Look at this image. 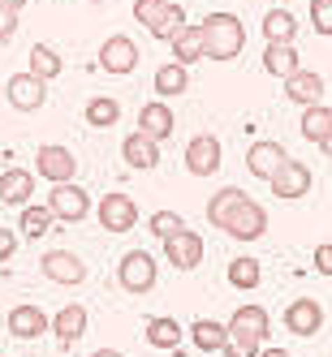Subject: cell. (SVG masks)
<instances>
[{"mask_svg":"<svg viewBox=\"0 0 332 357\" xmlns=\"http://www.w3.org/2000/svg\"><path fill=\"white\" fill-rule=\"evenodd\" d=\"M242 43H246V31L233 13H212L203 22V47H208L212 61H233L242 52Z\"/></svg>","mask_w":332,"mask_h":357,"instance_id":"6da1fadb","label":"cell"},{"mask_svg":"<svg viewBox=\"0 0 332 357\" xmlns=\"http://www.w3.org/2000/svg\"><path fill=\"white\" fill-rule=\"evenodd\" d=\"M117 280H121V289L134 293V297L151 293L156 289V259H151L147 250H130L121 259V267H117Z\"/></svg>","mask_w":332,"mask_h":357,"instance_id":"7a4b0ae2","label":"cell"},{"mask_svg":"<svg viewBox=\"0 0 332 357\" xmlns=\"http://www.w3.org/2000/svg\"><path fill=\"white\" fill-rule=\"evenodd\" d=\"M39 267H43V275L52 280V284H82L87 280V263L78 254H69V250H48L39 259Z\"/></svg>","mask_w":332,"mask_h":357,"instance_id":"3957f363","label":"cell"},{"mask_svg":"<svg viewBox=\"0 0 332 357\" xmlns=\"http://www.w3.org/2000/svg\"><path fill=\"white\" fill-rule=\"evenodd\" d=\"M48 207H52V215L57 220H69V224H78V220H87V211H91V194L82 190V185H57L52 194H48Z\"/></svg>","mask_w":332,"mask_h":357,"instance_id":"277c9868","label":"cell"},{"mask_svg":"<svg viewBox=\"0 0 332 357\" xmlns=\"http://www.w3.org/2000/svg\"><path fill=\"white\" fill-rule=\"evenodd\" d=\"M224 233H229V237H238V241H254V237H264V233H268V211H264L254 198H246L242 207L229 215Z\"/></svg>","mask_w":332,"mask_h":357,"instance_id":"5b68a950","label":"cell"},{"mask_svg":"<svg viewBox=\"0 0 332 357\" xmlns=\"http://www.w3.org/2000/svg\"><path fill=\"white\" fill-rule=\"evenodd\" d=\"M138 220V207L130 194H104L99 198V224L108 228V233H130Z\"/></svg>","mask_w":332,"mask_h":357,"instance_id":"8992f818","label":"cell"},{"mask_svg":"<svg viewBox=\"0 0 332 357\" xmlns=\"http://www.w3.org/2000/svg\"><path fill=\"white\" fill-rule=\"evenodd\" d=\"M5 95H9V104H13V108L35 112V108H43V99H48V82L35 78V73L27 69V73H13V78H9Z\"/></svg>","mask_w":332,"mask_h":357,"instance_id":"52a82bcc","label":"cell"},{"mask_svg":"<svg viewBox=\"0 0 332 357\" xmlns=\"http://www.w3.org/2000/svg\"><path fill=\"white\" fill-rule=\"evenodd\" d=\"M324 327V305L315 297H298L285 305V331H294V336H315V331Z\"/></svg>","mask_w":332,"mask_h":357,"instance_id":"ba28073f","label":"cell"},{"mask_svg":"<svg viewBox=\"0 0 332 357\" xmlns=\"http://www.w3.org/2000/svg\"><path fill=\"white\" fill-rule=\"evenodd\" d=\"M285 146L280 142H254L250 151H246V172L250 176H259V181H272V176L285 168Z\"/></svg>","mask_w":332,"mask_h":357,"instance_id":"9c48e42d","label":"cell"},{"mask_svg":"<svg viewBox=\"0 0 332 357\" xmlns=\"http://www.w3.org/2000/svg\"><path fill=\"white\" fill-rule=\"evenodd\" d=\"M186 168H190L194 176H212V172H220V142H216L212 134L190 138V146H186Z\"/></svg>","mask_w":332,"mask_h":357,"instance_id":"30bf717a","label":"cell"},{"mask_svg":"<svg viewBox=\"0 0 332 357\" xmlns=\"http://www.w3.org/2000/svg\"><path fill=\"white\" fill-rule=\"evenodd\" d=\"M164 254H168V263H173L177 271H194V267L203 263V237L186 228V233H177V237L164 241Z\"/></svg>","mask_w":332,"mask_h":357,"instance_id":"8fae6325","label":"cell"},{"mask_svg":"<svg viewBox=\"0 0 332 357\" xmlns=\"http://www.w3.org/2000/svg\"><path fill=\"white\" fill-rule=\"evenodd\" d=\"M268 185H272L276 198H302V194H311V168L298 164V160H285V168H280Z\"/></svg>","mask_w":332,"mask_h":357,"instance_id":"7c38bea8","label":"cell"},{"mask_svg":"<svg viewBox=\"0 0 332 357\" xmlns=\"http://www.w3.org/2000/svg\"><path fill=\"white\" fill-rule=\"evenodd\" d=\"M39 176H48L52 185H65L69 176H73V168H78V160H73V151H65V146H39Z\"/></svg>","mask_w":332,"mask_h":357,"instance_id":"4fadbf2b","label":"cell"},{"mask_svg":"<svg viewBox=\"0 0 332 357\" xmlns=\"http://www.w3.org/2000/svg\"><path fill=\"white\" fill-rule=\"evenodd\" d=\"M99 65H104L108 73H130V69L138 65V47H134V39L113 35L104 47H99Z\"/></svg>","mask_w":332,"mask_h":357,"instance_id":"5bb4252c","label":"cell"},{"mask_svg":"<svg viewBox=\"0 0 332 357\" xmlns=\"http://www.w3.org/2000/svg\"><path fill=\"white\" fill-rule=\"evenodd\" d=\"M173 125H177V116H173V108L164 104V99H156V104H143V112H138V134L164 142V138L173 134Z\"/></svg>","mask_w":332,"mask_h":357,"instance_id":"9a60e30c","label":"cell"},{"mask_svg":"<svg viewBox=\"0 0 332 357\" xmlns=\"http://www.w3.org/2000/svg\"><path fill=\"white\" fill-rule=\"evenodd\" d=\"M48 327H52V319H48L39 305H13L9 310V336H17V340H35Z\"/></svg>","mask_w":332,"mask_h":357,"instance_id":"2e32d148","label":"cell"},{"mask_svg":"<svg viewBox=\"0 0 332 357\" xmlns=\"http://www.w3.org/2000/svg\"><path fill=\"white\" fill-rule=\"evenodd\" d=\"M52 331H57V340H61V344L82 340V336H87V305H78V301L61 305L57 319H52Z\"/></svg>","mask_w":332,"mask_h":357,"instance_id":"e0dca14e","label":"cell"},{"mask_svg":"<svg viewBox=\"0 0 332 357\" xmlns=\"http://www.w3.org/2000/svg\"><path fill=\"white\" fill-rule=\"evenodd\" d=\"M121 155H125V164H130V168H156L160 164V142L156 138H147V134H130V138H125L121 142Z\"/></svg>","mask_w":332,"mask_h":357,"instance_id":"ac0fdd59","label":"cell"},{"mask_svg":"<svg viewBox=\"0 0 332 357\" xmlns=\"http://www.w3.org/2000/svg\"><path fill=\"white\" fill-rule=\"evenodd\" d=\"M285 95L294 99V104H302V108H315L319 95H324V78H319L315 69H298L294 78L285 82Z\"/></svg>","mask_w":332,"mask_h":357,"instance_id":"d6986e66","label":"cell"},{"mask_svg":"<svg viewBox=\"0 0 332 357\" xmlns=\"http://www.w3.org/2000/svg\"><path fill=\"white\" fill-rule=\"evenodd\" d=\"M31 194H35V172L9 168L5 176H0V198L13 202V207H31Z\"/></svg>","mask_w":332,"mask_h":357,"instance_id":"ffe728a7","label":"cell"},{"mask_svg":"<svg viewBox=\"0 0 332 357\" xmlns=\"http://www.w3.org/2000/svg\"><path fill=\"white\" fill-rule=\"evenodd\" d=\"M190 340H194V349H203V353H224L229 327L216 323V319H194V323H190Z\"/></svg>","mask_w":332,"mask_h":357,"instance_id":"44dd1931","label":"cell"},{"mask_svg":"<svg viewBox=\"0 0 332 357\" xmlns=\"http://www.w3.org/2000/svg\"><path fill=\"white\" fill-rule=\"evenodd\" d=\"M264 69L272 73V78L289 82L294 73L302 69V65H298V52H294V43H268V52H264Z\"/></svg>","mask_w":332,"mask_h":357,"instance_id":"7402d4cb","label":"cell"},{"mask_svg":"<svg viewBox=\"0 0 332 357\" xmlns=\"http://www.w3.org/2000/svg\"><path fill=\"white\" fill-rule=\"evenodd\" d=\"M229 327H233V331H246V336H254V340H268L272 319H268L264 305H238L233 319H229Z\"/></svg>","mask_w":332,"mask_h":357,"instance_id":"603a6c76","label":"cell"},{"mask_svg":"<svg viewBox=\"0 0 332 357\" xmlns=\"http://www.w3.org/2000/svg\"><path fill=\"white\" fill-rule=\"evenodd\" d=\"M143 336H147V344H151V349H177V344H182V323H177V319H168V314H160V319H147Z\"/></svg>","mask_w":332,"mask_h":357,"instance_id":"cb8c5ba5","label":"cell"},{"mask_svg":"<svg viewBox=\"0 0 332 357\" xmlns=\"http://www.w3.org/2000/svg\"><path fill=\"white\" fill-rule=\"evenodd\" d=\"M242 202H246V194H242L238 185H224V190H220V194H212V202H208V220H212L216 228H224V224H229V215H233Z\"/></svg>","mask_w":332,"mask_h":357,"instance_id":"d4e9b609","label":"cell"},{"mask_svg":"<svg viewBox=\"0 0 332 357\" xmlns=\"http://www.w3.org/2000/svg\"><path fill=\"white\" fill-rule=\"evenodd\" d=\"M173 56H177V65H194V61L208 56V47H203V26H186L173 39Z\"/></svg>","mask_w":332,"mask_h":357,"instance_id":"484cf974","label":"cell"},{"mask_svg":"<svg viewBox=\"0 0 332 357\" xmlns=\"http://www.w3.org/2000/svg\"><path fill=\"white\" fill-rule=\"evenodd\" d=\"M328 134H332V108H324V104L306 108L302 112V138L306 142H324Z\"/></svg>","mask_w":332,"mask_h":357,"instance_id":"4316f807","label":"cell"},{"mask_svg":"<svg viewBox=\"0 0 332 357\" xmlns=\"http://www.w3.org/2000/svg\"><path fill=\"white\" fill-rule=\"evenodd\" d=\"M259 280H264V267L254 263V259H233L229 263V284L250 293V289H259Z\"/></svg>","mask_w":332,"mask_h":357,"instance_id":"83f0119b","label":"cell"},{"mask_svg":"<svg viewBox=\"0 0 332 357\" xmlns=\"http://www.w3.org/2000/svg\"><path fill=\"white\" fill-rule=\"evenodd\" d=\"M264 35H268V43H294L298 22H294L285 9H272V13L264 17Z\"/></svg>","mask_w":332,"mask_h":357,"instance_id":"f1b7e54d","label":"cell"},{"mask_svg":"<svg viewBox=\"0 0 332 357\" xmlns=\"http://www.w3.org/2000/svg\"><path fill=\"white\" fill-rule=\"evenodd\" d=\"M190 86V78H186V65H177V61H168V65H160L156 69V91L168 99V95H182Z\"/></svg>","mask_w":332,"mask_h":357,"instance_id":"f546056e","label":"cell"},{"mask_svg":"<svg viewBox=\"0 0 332 357\" xmlns=\"http://www.w3.org/2000/svg\"><path fill=\"white\" fill-rule=\"evenodd\" d=\"M31 73H35V78H43V82H52L57 73H61V56L52 52V47L35 43V47H31Z\"/></svg>","mask_w":332,"mask_h":357,"instance_id":"4dcf8cb0","label":"cell"},{"mask_svg":"<svg viewBox=\"0 0 332 357\" xmlns=\"http://www.w3.org/2000/svg\"><path fill=\"white\" fill-rule=\"evenodd\" d=\"M186 31V13H182V5H164V13H160V22H156V26H151V35H156V39H177V35H182Z\"/></svg>","mask_w":332,"mask_h":357,"instance_id":"1f68e13d","label":"cell"},{"mask_svg":"<svg viewBox=\"0 0 332 357\" xmlns=\"http://www.w3.org/2000/svg\"><path fill=\"white\" fill-rule=\"evenodd\" d=\"M52 207H22V233H27V237H43L48 233V228H52Z\"/></svg>","mask_w":332,"mask_h":357,"instance_id":"d6a6232c","label":"cell"},{"mask_svg":"<svg viewBox=\"0 0 332 357\" xmlns=\"http://www.w3.org/2000/svg\"><path fill=\"white\" fill-rule=\"evenodd\" d=\"M117 116H121V104H117V99H108V95H99V99H91V104H87V121L99 125V130L117 125Z\"/></svg>","mask_w":332,"mask_h":357,"instance_id":"836d02e7","label":"cell"},{"mask_svg":"<svg viewBox=\"0 0 332 357\" xmlns=\"http://www.w3.org/2000/svg\"><path fill=\"white\" fill-rule=\"evenodd\" d=\"M229 327V323H224ZM264 353V340H254L246 336V331H233L229 327V344H224V357H259Z\"/></svg>","mask_w":332,"mask_h":357,"instance_id":"e575fe53","label":"cell"},{"mask_svg":"<svg viewBox=\"0 0 332 357\" xmlns=\"http://www.w3.org/2000/svg\"><path fill=\"white\" fill-rule=\"evenodd\" d=\"M147 228H151V233H156L160 241H168V237H177V233H186V220L177 215V211H156Z\"/></svg>","mask_w":332,"mask_h":357,"instance_id":"d590c367","label":"cell"},{"mask_svg":"<svg viewBox=\"0 0 332 357\" xmlns=\"http://www.w3.org/2000/svg\"><path fill=\"white\" fill-rule=\"evenodd\" d=\"M164 5H168V0H138V5H134V17H138V22H147V31H151V26L160 22Z\"/></svg>","mask_w":332,"mask_h":357,"instance_id":"8d00e7d4","label":"cell"},{"mask_svg":"<svg viewBox=\"0 0 332 357\" xmlns=\"http://www.w3.org/2000/svg\"><path fill=\"white\" fill-rule=\"evenodd\" d=\"M311 22L319 35H332V0H311Z\"/></svg>","mask_w":332,"mask_h":357,"instance_id":"74e56055","label":"cell"},{"mask_svg":"<svg viewBox=\"0 0 332 357\" xmlns=\"http://www.w3.org/2000/svg\"><path fill=\"white\" fill-rule=\"evenodd\" d=\"M13 31H17V9L0 5V39H13Z\"/></svg>","mask_w":332,"mask_h":357,"instance_id":"f35d334b","label":"cell"},{"mask_svg":"<svg viewBox=\"0 0 332 357\" xmlns=\"http://www.w3.org/2000/svg\"><path fill=\"white\" fill-rule=\"evenodd\" d=\"M315 271H319V275H332V241L315 245Z\"/></svg>","mask_w":332,"mask_h":357,"instance_id":"ab89813d","label":"cell"},{"mask_svg":"<svg viewBox=\"0 0 332 357\" xmlns=\"http://www.w3.org/2000/svg\"><path fill=\"white\" fill-rule=\"evenodd\" d=\"M13 250H17V237L9 233L5 224H0V263H5V259H13Z\"/></svg>","mask_w":332,"mask_h":357,"instance_id":"60d3db41","label":"cell"},{"mask_svg":"<svg viewBox=\"0 0 332 357\" xmlns=\"http://www.w3.org/2000/svg\"><path fill=\"white\" fill-rule=\"evenodd\" d=\"M259 357H289V353H285V349H264Z\"/></svg>","mask_w":332,"mask_h":357,"instance_id":"b9f144b4","label":"cell"},{"mask_svg":"<svg viewBox=\"0 0 332 357\" xmlns=\"http://www.w3.org/2000/svg\"><path fill=\"white\" fill-rule=\"evenodd\" d=\"M91 357H121V353H117V349H95Z\"/></svg>","mask_w":332,"mask_h":357,"instance_id":"7bdbcfd3","label":"cell"},{"mask_svg":"<svg viewBox=\"0 0 332 357\" xmlns=\"http://www.w3.org/2000/svg\"><path fill=\"white\" fill-rule=\"evenodd\" d=\"M0 5H9V9H22V5H27V0H0Z\"/></svg>","mask_w":332,"mask_h":357,"instance_id":"ee69618b","label":"cell"},{"mask_svg":"<svg viewBox=\"0 0 332 357\" xmlns=\"http://www.w3.org/2000/svg\"><path fill=\"white\" fill-rule=\"evenodd\" d=\"M319 146H324V155H332V134H328V138H324Z\"/></svg>","mask_w":332,"mask_h":357,"instance_id":"f6af8a7d","label":"cell"},{"mask_svg":"<svg viewBox=\"0 0 332 357\" xmlns=\"http://www.w3.org/2000/svg\"><path fill=\"white\" fill-rule=\"evenodd\" d=\"M0 91H5V86H0Z\"/></svg>","mask_w":332,"mask_h":357,"instance_id":"bcb514c9","label":"cell"}]
</instances>
